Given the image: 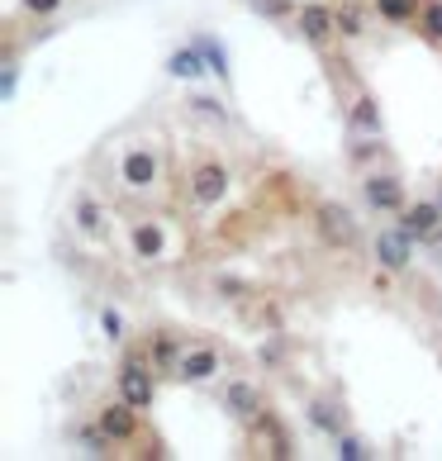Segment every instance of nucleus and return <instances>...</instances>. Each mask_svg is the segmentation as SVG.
Wrapping results in <instances>:
<instances>
[{"label":"nucleus","instance_id":"1","mask_svg":"<svg viewBox=\"0 0 442 461\" xmlns=\"http://www.w3.org/2000/svg\"><path fill=\"white\" fill-rule=\"evenodd\" d=\"M319 233L329 238L333 248H352L356 243V214L347 210V204H338V200H324L319 204Z\"/></svg>","mask_w":442,"mask_h":461},{"label":"nucleus","instance_id":"2","mask_svg":"<svg viewBox=\"0 0 442 461\" xmlns=\"http://www.w3.org/2000/svg\"><path fill=\"white\" fill-rule=\"evenodd\" d=\"M119 395H124L129 404L148 409L152 400H158V381H152V366L139 362V357H129L124 371H119Z\"/></svg>","mask_w":442,"mask_h":461},{"label":"nucleus","instance_id":"3","mask_svg":"<svg viewBox=\"0 0 442 461\" xmlns=\"http://www.w3.org/2000/svg\"><path fill=\"white\" fill-rule=\"evenodd\" d=\"M95 423H100V433H105L110 442H129L133 433H139V404H129L124 395H119L114 404L100 409Z\"/></svg>","mask_w":442,"mask_h":461},{"label":"nucleus","instance_id":"4","mask_svg":"<svg viewBox=\"0 0 442 461\" xmlns=\"http://www.w3.org/2000/svg\"><path fill=\"white\" fill-rule=\"evenodd\" d=\"M376 262L385 271H404L414 262V238L404 233V229H381L376 233Z\"/></svg>","mask_w":442,"mask_h":461},{"label":"nucleus","instance_id":"5","mask_svg":"<svg viewBox=\"0 0 442 461\" xmlns=\"http://www.w3.org/2000/svg\"><path fill=\"white\" fill-rule=\"evenodd\" d=\"M229 195V172L219 162H200L191 172V200L195 204H219Z\"/></svg>","mask_w":442,"mask_h":461},{"label":"nucleus","instance_id":"6","mask_svg":"<svg viewBox=\"0 0 442 461\" xmlns=\"http://www.w3.org/2000/svg\"><path fill=\"white\" fill-rule=\"evenodd\" d=\"M362 195H366L371 210H381V214H400L404 210V185L395 176H366Z\"/></svg>","mask_w":442,"mask_h":461},{"label":"nucleus","instance_id":"7","mask_svg":"<svg viewBox=\"0 0 442 461\" xmlns=\"http://www.w3.org/2000/svg\"><path fill=\"white\" fill-rule=\"evenodd\" d=\"M437 224H442V204L419 200V204H404V210H400V229L410 238H433Z\"/></svg>","mask_w":442,"mask_h":461},{"label":"nucleus","instance_id":"8","mask_svg":"<svg viewBox=\"0 0 442 461\" xmlns=\"http://www.w3.org/2000/svg\"><path fill=\"white\" fill-rule=\"evenodd\" d=\"M300 33L310 43H329L333 33H338V10H329V5H304L300 10Z\"/></svg>","mask_w":442,"mask_h":461},{"label":"nucleus","instance_id":"9","mask_svg":"<svg viewBox=\"0 0 442 461\" xmlns=\"http://www.w3.org/2000/svg\"><path fill=\"white\" fill-rule=\"evenodd\" d=\"M167 72H172L176 81H195V77H205V72H210L205 48H200V43H185V48H176V53L167 58Z\"/></svg>","mask_w":442,"mask_h":461},{"label":"nucleus","instance_id":"10","mask_svg":"<svg viewBox=\"0 0 442 461\" xmlns=\"http://www.w3.org/2000/svg\"><path fill=\"white\" fill-rule=\"evenodd\" d=\"M124 181L133 191H143V185L158 181V158H152V148H129L124 152Z\"/></svg>","mask_w":442,"mask_h":461},{"label":"nucleus","instance_id":"11","mask_svg":"<svg viewBox=\"0 0 442 461\" xmlns=\"http://www.w3.org/2000/svg\"><path fill=\"white\" fill-rule=\"evenodd\" d=\"M214 371H219V352L214 348H191V352H181V362H176L181 381H210Z\"/></svg>","mask_w":442,"mask_h":461},{"label":"nucleus","instance_id":"12","mask_svg":"<svg viewBox=\"0 0 442 461\" xmlns=\"http://www.w3.org/2000/svg\"><path fill=\"white\" fill-rule=\"evenodd\" d=\"M347 124H352V133H362V139H381V105L371 95H356Z\"/></svg>","mask_w":442,"mask_h":461},{"label":"nucleus","instance_id":"13","mask_svg":"<svg viewBox=\"0 0 442 461\" xmlns=\"http://www.w3.org/2000/svg\"><path fill=\"white\" fill-rule=\"evenodd\" d=\"M224 404H229V414H238V419H262V400H257V390H252L248 381H233L229 385V395H224Z\"/></svg>","mask_w":442,"mask_h":461},{"label":"nucleus","instance_id":"14","mask_svg":"<svg viewBox=\"0 0 442 461\" xmlns=\"http://www.w3.org/2000/svg\"><path fill=\"white\" fill-rule=\"evenodd\" d=\"M162 248H167L162 224H133V252H139L143 262H158V258H162Z\"/></svg>","mask_w":442,"mask_h":461},{"label":"nucleus","instance_id":"15","mask_svg":"<svg viewBox=\"0 0 442 461\" xmlns=\"http://www.w3.org/2000/svg\"><path fill=\"white\" fill-rule=\"evenodd\" d=\"M77 224H81V233H91V238H100L105 233V210H100V204L91 200V195H77Z\"/></svg>","mask_w":442,"mask_h":461},{"label":"nucleus","instance_id":"16","mask_svg":"<svg viewBox=\"0 0 442 461\" xmlns=\"http://www.w3.org/2000/svg\"><path fill=\"white\" fill-rule=\"evenodd\" d=\"M419 10H423V0H376V14L390 24H410L419 20Z\"/></svg>","mask_w":442,"mask_h":461},{"label":"nucleus","instance_id":"17","mask_svg":"<svg viewBox=\"0 0 442 461\" xmlns=\"http://www.w3.org/2000/svg\"><path fill=\"white\" fill-rule=\"evenodd\" d=\"M419 33L428 43H442V0H423L419 10Z\"/></svg>","mask_w":442,"mask_h":461},{"label":"nucleus","instance_id":"18","mask_svg":"<svg viewBox=\"0 0 442 461\" xmlns=\"http://www.w3.org/2000/svg\"><path fill=\"white\" fill-rule=\"evenodd\" d=\"M195 43L205 48V58H210V72H214V77H219V81H224V86H229V53H224V48H219V39H214V33H200Z\"/></svg>","mask_w":442,"mask_h":461},{"label":"nucleus","instance_id":"19","mask_svg":"<svg viewBox=\"0 0 442 461\" xmlns=\"http://www.w3.org/2000/svg\"><path fill=\"white\" fill-rule=\"evenodd\" d=\"M310 423H314V429H324V433H343V419H338V409L333 404H324V400H314L310 404Z\"/></svg>","mask_w":442,"mask_h":461},{"label":"nucleus","instance_id":"20","mask_svg":"<svg viewBox=\"0 0 442 461\" xmlns=\"http://www.w3.org/2000/svg\"><path fill=\"white\" fill-rule=\"evenodd\" d=\"M338 33H343V39H362V10L356 5L338 10Z\"/></svg>","mask_w":442,"mask_h":461},{"label":"nucleus","instance_id":"21","mask_svg":"<svg viewBox=\"0 0 442 461\" xmlns=\"http://www.w3.org/2000/svg\"><path fill=\"white\" fill-rule=\"evenodd\" d=\"M100 329H105L110 343H124V314H119L114 304H105V310H100Z\"/></svg>","mask_w":442,"mask_h":461},{"label":"nucleus","instance_id":"22","mask_svg":"<svg viewBox=\"0 0 442 461\" xmlns=\"http://www.w3.org/2000/svg\"><path fill=\"white\" fill-rule=\"evenodd\" d=\"M338 456H343V461H366V456H371V447H366L362 438H347V433H338Z\"/></svg>","mask_w":442,"mask_h":461},{"label":"nucleus","instance_id":"23","mask_svg":"<svg viewBox=\"0 0 442 461\" xmlns=\"http://www.w3.org/2000/svg\"><path fill=\"white\" fill-rule=\"evenodd\" d=\"M152 362H158V366H172V371H176V362H181V352H176V338H158V343H152Z\"/></svg>","mask_w":442,"mask_h":461},{"label":"nucleus","instance_id":"24","mask_svg":"<svg viewBox=\"0 0 442 461\" xmlns=\"http://www.w3.org/2000/svg\"><path fill=\"white\" fill-rule=\"evenodd\" d=\"M20 5H24L29 14H39V20H43V14H58V10H62V0H20Z\"/></svg>","mask_w":442,"mask_h":461},{"label":"nucleus","instance_id":"25","mask_svg":"<svg viewBox=\"0 0 442 461\" xmlns=\"http://www.w3.org/2000/svg\"><path fill=\"white\" fill-rule=\"evenodd\" d=\"M257 5V14H271V20H281L285 10H291V0H252Z\"/></svg>","mask_w":442,"mask_h":461},{"label":"nucleus","instance_id":"26","mask_svg":"<svg viewBox=\"0 0 442 461\" xmlns=\"http://www.w3.org/2000/svg\"><path fill=\"white\" fill-rule=\"evenodd\" d=\"M376 152H381V148H376V139H362V143L352 148V162L362 167V162H371V158H376Z\"/></svg>","mask_w":442,"mask_h":461},{"label":"nucleus","instance_id":"27","mask_svg":"<svg viewBox=\"0 0 442 461\" xmlns=\"http://www.w3.org/2000/svg\"><path fill=\"white\" fill-rule=\"evenodd\" d=\"M195 110H200V114H210V119H224V110H219L214 100H205V95H195Z\"/></svg>","mask_w":442,"mask_h":461},{"label":"nucleus","instance_id":"28","mask_svg":"<svg viewBox=\"0 0 442 461\" xmlns=\"http://www.w3.org/2000/svg\"><path fill=\"white\" fill-rule=\"evenodd\" d=\"M0 95H5V100L14 95V67H5V77H0Z\"/></svg>","mask_w":442,"mask_h":461}]
</instances>
